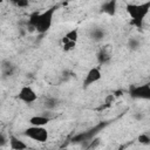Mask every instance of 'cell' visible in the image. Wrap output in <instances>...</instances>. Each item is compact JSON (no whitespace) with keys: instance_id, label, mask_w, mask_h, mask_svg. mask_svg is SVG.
I'll list each match as a JSON object with an SVG mask.
<instances>
[{"instance_id":"obj_7","label":"cell","mask_w":150,"mask_h":150,"mask_svg":"<svg viewBox=\"0 0 150 150\" xmlns=\"http://www.w3.org/2000/svg\"><path fill=\"white\" fill-rule=\"evenodd\" d=\"M8 144L11 150H27L28 145L21 141L19 137H16L15 135H9L8 136Z\"/></svg>"},{"instance_id":"obj_12","label":"cell","mask_w":150,"mask_h":150,"mask_svg":"<svg viewBox=\"0 0 150 150\" xmlns=\"http://www.w3.org/2000/svg\"><path fill=\"white\" fill-rule=\"evenodd\" d=\"M69 41H73V42H77L79 40V29L77 28H73L70 30H68L64 35Z\"/></svg>"},{"instance_id":"obj_16","label":"cell","mask_w":150,"mask_h":150,"mask_svg":"<svg viewBox=\"0 0 150 150\" xmlns=\"http://www.w3.org/2000/svg\"><path fill=\"white\" fill-rule=\"evenodd\" d=\"M100 143H101V138H98V137L91 139L90 143H89V145L87 146V150H94V149H96L100 145Z\"/></svg>"},{"instance_id":"obj_6","label":"cell","mask_w":150,"mask_h":150,"mask_svg":"<svg viewBox=\"0 0 150 150\" xmlns=\"http://www.w3.org/2000/svg\"><path fill=\"white\" fill-rule=\"evenodd\" d=\"M101 77H102V73H101V70H100L98 67H93V68H90V69L88 70L87 75H86L84 80H83V87H84V88H88L89 86H91V84L98 82V81L101 80Z\"/></svg>"},{"instance_id":"obj_15","label":"cell","mask_w":150,"mask_h":150,"mask_svg":"<svg viewBox=\"0 0 150 150\" xmlns=\"http://www.w3.org/2000/svg\"><path fill=\"white\" fill-rule=\"evenodd\" d=\"M137 141H138L141 144L148 145V144H150V135H149V134H141V135L138 136Z\"/></svg>"},{"instance_id":"obj_21","label":"cell","mask_w":150,"mask_h":150,"mask_svg":"<svg viewBox=\"0 0 150 150\" xmlns=\"http://www.w3.org/2000/svg\"><path fill=\"white\" fill-rule=\"evenodd\" d=\"M53 150H68L67 148H57V149H53Z\"/></svg>"},{"instance_id":"obj_4","label":"cell","mask_w":150,"mask_h":150,"mask_svg":"<svg viewBox=\"0 0 150 150\" xmlns=\"http://www.w3.org/2000/svg\"><path fill=\"white\" fill-rule=\"evenodd\" d=\"M18 98L27 104H30L38 100V94L30 86H22L18 93Z\"/></svg>"},{"instance_id":"obj_19","label":"cell","mask_w":150,"mask_h":150,"mask_svg":"<svg viewBox=\"0 0 150 150\" xmlns=\"http://www.w3.org/2000/svg\"><path fill=\"white\" fill-rule=\"evenodd\" d=\"M129 46H130V48L136 49V48L138 47V41H137V40H135V39H131V40L129 41Z\"/></svg>"},{"instance_id":"obj_20","label":"cell","mask_w":150,"mask_h":150,"mask_svg":"<svg viewBox=\"0 0 150 150\" xmlns=\"http://www.w3.org/2000/svg\"><path fill=\"white\" fill-rule=\"evenodd\" d=\"M7 142H8V138L6 139V137H5V135H4V132H1V135H0V145H1V146H4Z\"/></svg>"},{"instance_id":"obj_3","label":"cell","mask_w":150,"mask_h":150,"mask_svg":"<svg viewBox=\"0 0 150 150\" xmlns=\"http://www.w3.org/2000/svg\"><path fill=\"white\" fill-rule=\"evenodd\" d=\"M22 135L38 143H45L49 137V132L45 127H33V125L26 128L22 131Z\"/></svg>"},{"instance_id":"obj_8","label":"cell","mask_w":150,"mask_h":150,"mask_svg":"<svg viewBox=\"0 0 150 150\" xmlns=\"http://www.w3.org/2000/svg\"><path fill=\"white\" fill-rule=\"evenodd\" d=\"M50 121H52L50 117L42 116V115H35V116H32V117L28 120L29 124L33 125V127H45V125H47Z\"/></svg>"},{"instance_id":"obj_22","label":"cell","mask_w":150,"mask_h":150,"mask_svg":"<svg viewBox=\"0 0 150 150\" xmlns=\"http://www.w3.org/2000/svg\"><path fill=\"white\" fill-rule=\"evenodd\" d=\"M116 150H123V146H120V148H117Z\"/></svg>"},{"instance_id":"obj_14","label":"cell","mask_w":150,"mask_h":150,"mask_svg":"<svg viewBox=\"0 0 150 150\" xmlns=\"http://www.w3.org/2000/svg\"><path fill=\"white\" fill-rule=\"evenodd\" d=\"M62 45H63V50H66V52H69V50H71L76 47V42L69 41L66 36L62 38Z\"/></svg>"},{"instance_id":"obj_13","label":"cell","mask_w":150,"mask_h":150,"mask_svg":"<svg viewBox=\"0 0 150 150\" xmlns=\"http://www.w3.org/2000/svg\"><path fill=\"white\" fill-rule=\"evenodd\" d=\"M90 36L91 39H94L95 41H100L103 39L104 36V32L101 29V28H94L91 32H90Z\"/></svg>"},{"instance_id":"obj_1","label":"cell","mask_w":150,"mask_h":150,"mask_svg":"<svg viewBox=\"0 0 150 150\" xmlns=\"http://www.w3.org/2000/svg\"><path fill=\"white\" fill-rule=\"evenodd\" d=\"M56 6L49 7L43 12H33L28 18V28L30 32H38L40 34L46 33L53 23V16Z\"/></svg>"},{"instance_id":"obj_5","label":"cell","mask_w":150,"mask_h":150,"mask_svg":"<svg viewBox=\"0 0 150 150\" xmlns=\"http://www.w3.org/2000/svg\"><path fill=\"white\" fill-rule=\"evenodd\" d=\"M130 96L134 98L150 100V83H144L139 86H134L130 89Z\"/></svg>"},{"instance_id":"obj_9","label":"cell","mask_w":150,"mask_h":150,"mask_svg":"<svg viewBox=\"0 0 150 150\" xmlns=\"http://www.w3.org/2000/svg\"><path fill=\"white\" fill-rule=\"evenodd\" d=\"M111 60V55L110 52L107 48H101L100 52L97 53V61L100 64H107L109 63Z\"/></svg>"},{"instance_id":"obj_18","label":"cell","mask_w":150,"mask_h":150,"mask_svg":"<svg viewBox=\"0 0 150 150\" xmlns=\"http://www.w3.org/2000/svg\"><path fill=\"white\" fill-rule=\"evenodd\" d=\"M87 136H88L87 134H84V132H82V134H80V135H76V136H74V137L71 138V141H73L74 143H80V142H82V141H84Z\"/></svg>"},{"instance_id":"obj_11","label":"cell","mask_w":150,"mask_h":150,"mask_svg":"<svg viewBox=\"0 0 150 150\" xmlns=\"http://www.w3.org/2000/svg\"><path fill=\"white\" fill-rule=\"evenodd\" d=\"M56 105H57V101H56V98H54V97H52V96L46 97L45 101H43V107H45L46 109H48V110L54 109Z\"/></svg>"},{"instance_id":"obj_17","label":"cell","mask_w":150,"mask_h":150,"mask_svg":"<svg viewBox=\"0 0 150 150\" xmlns=\"http://www.w3.org/2000/svg\"><path fill=\"white\" fill-rule=\"evenodd\" d=\"M13 5H15L16 7H20V8H26L29 6V1L27 0H19V1H12Z\"/></svg>"},{"instance_id":"obj_10","label":"cell","mask_w":150,"mask_h":150,"mask_svg":"<svg viewBox=\"0 0 150 150\" xmlns=\"http://www.w3.org/2000/svg\"><path fill=\"white\" fill-rule=\"evenodd\" d=\"M116 5L117 2L115 0H111V1H107L102 5V11L109 15H115L116 13Z\"/></svg>"},{"instance_id":"obj_2","label":"cell","mask_w":150,"mask_h":150,"mask_svg":"<svg viewBox=\"0 0 150 150\" xmlns=\"http://www.w3.org/2000/svg\"><path fill=\"white\" fill-rule=\"evenodd\" d=\"M125 11L131 18L130 23L132 26H136L137 28H142L143 20L148 15L150 11V1L146 2H141V4H135V2H127Z\"/></svg>"}]
</instances>
